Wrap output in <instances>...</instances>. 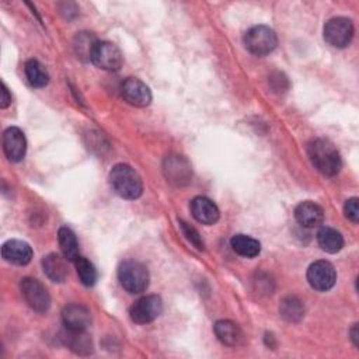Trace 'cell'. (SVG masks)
Here are the masks:
<instances>
[{
	"mask_svg": "<svg viewBox=\"0 0 359 359\" xmlns=\"http://www.w3.org/2000/svg\"><path fill=\"white\" fill-rule=\"evenodd\" d=\"M307 153L313 165L324 175H337L342 167L337 147L327 139L317 137L307 144Z\"/></svg>",
	"mask_w": 359,
	"mask_h": 359,
	"instance_id": "cell-1",
	"label": "cell"
},
{
	"mask_svg": "<svg viewBox=\"0 0 359 359\" xmlns=\"http://www.w3.org/2000/svg\"><path fill=\"white\" fill-rule=\"evenodd\" d=\"M112 191L123 199H137L143 192L140 175L128 164H116L109 171Z\"/></svg>",
	"mask_w": 359,
	"mask_h": 359,
	"instance_id": "cell-2",
	"label": "cell"
},
{
	"mask_svg": "<svg viewBox=\"0 0 359 359\" xmlns=\"http://www.w3.org/2000/svg\"><path fill=\"white\" fill-rule=\"evenodd\" d=\"M118 279L122 287L132 293H142L149 286V271L137 261H125L118 268Z\"/></svg>",
	"mask_w": 359,
	"mask_h": 359,
	"instance_id": "cell-3",
	"label": "cell"
},
{
	"mask_svg": "<svg viewBox=\"0 0 359 359\" xmlns=\"http://www.w3.org/2000/svg\"><path fill=\"white\" fill-rule=\"evenodd\" d=\"M244 45L252 55L265 56L276 48L278 38L272 28L266 25H255L244 34Z\"/></svg>",
	"mask_w": 359,
	"mask_h": 359,
	"instance_id": "cell-4",
	"label": "cell"
},
{
	"mask_svg": "<svg viewBox=\"0 0 359 359\" xmlns=\"http://www.w3.org/2000/svg\"><path fill=\"white\" fill-rule=\"evenodd\" d=\"M353 24L346 17H334L324 25V39L328 45L342 49L348 46L353 38Z\"/></svg>",
	"mask_w": 359,
	"mask_h": 359,
	"instance_id": "cell-5",
	"label": "cell"
},
{
	"mask_svg": "<svg viewBox=\"0 0 359 359\" xmlns=\"http://www.w3.org/2000/svg\"><path fill=\"white\" fill-rule=\"evenodd\" d=\"M21 294L25 303L36 313H46L50 307V296L46 287L34 278H24L20 283Z\"/></svg>",
	"mask_w": 359,
	"mask_h": 359,
	"instance_id": "cell-6",
	"label": "cell"
},
{
	"mask_svg": "<svg viewBox=\"0 0 359 359\" xmlns=\"http://www.w3.org/2000/svg\"><path fill=\"white\" fill-rule=\"evenodd\" d=\"M163 311V300L157 294H149L143 296L139 300H136L130 310L129 316L133 323L136 324H147L156 320Z\"/></svg>",
	"mask_w": 359,
	"mask_h": 359,
	"instance_id": "cell-7",
	"label": "cell"
},
{
	"mask_svg": "<svg viewBox=\"0 0 359 359\" xmlns=\"http://www.w3.org/2000/svg\"><path fill=\"white\" fill-rule=\"evenodd\" d=\"M91 62L102 70L115 72V70L121 69L123 57L116 45L107 42V41H98V43L93 52Z\"/></svg>",
	"mask_w": 359,
	"mask_h": 359,
	"instance_id": "cell-8",
	"label": "cell"
},
{
	"mask_svg": "<svg viewBox=\"0 0 359 359\" xmlns=\"http://www.w3.org/2000/svg\"><path fill=\"white\" fill-rule=\"evenodd\" d=\"M307 280L313 289L327 292L335 285L337 272L328 261H316L307 269Z\"/></svg>",
	"mask_w": 359,
	"mask_h": 359,
	"instance_id": "cell-9",
	"label": "cell"
},
{
	"mask_svg": "<svg viewBox=\"0 0 359 359\" xmlns=\"http://www.w3.org/2000/svg\"><path fill=\"white\" fill-rule=\"evenodd\" d=\"M121 94L123 100L137 108L147 107L151 102V93L150 88L135 77H128L121 86Z\"/></svg>",
	"mask_w": 359,
	"mask_h": 359,
	"instance_id": "cell-10",
	"label": "cell"
},
{
	"mask_svg": "<svg viewBox=\"0 0 359 359\" xmlns=\"http://www.w3.org/2000/svg\"><path fill=\"white\" fill-rule=\"evenodd\" d=\"M3 150L8 161L18 163L24 158L27 150V140L21 129L11 126L3 133Z\"/></svg>",
	"mask_w": 359,
	"mask_h": 359,
	"instance_id": "cell-11",
	"label": "cell"
},
{
	"mask_svg": "<svg viewBox=\"0 0 359 359\" xmlns=\"http://www.w3.org/2000/svg\"><path fill=\"white\" fill-rule=\"evenodd\" d=\"M62 321L67 330L86 331L91 324V313L87 307L72 303L62 310Z\"/></svg>",
	"mask_w": 359,
	"mask_h": 359,
	"instance_id": "cell-12",
	"label": "cell"
},
{
	"mask_svg": "<svg viewBox=\"0 0 359 359\" xmlns=\"http://www.w3.org/2000/svg\"><path fill=\"white\" fill-rule=\"evenodd\" d=\"M167 181L175 185H184L191 180L192 171L189 163L182 156H170L164 161L163 167Z\"/></svg>",
	"mask_w": 359,
	"mask_h": 359,
	"instance_id": "cell-13",
	"label": "cell"
},
{
	"mask_svg": "<svg viewBox=\"0 0 359 359\" xmlns=\"http://www.w3.org/2000/svg\"><path fill=\"white\" fill-rule=\"evenodd\" d=\"M3 258L14 265H27L32 259V248L22 240H8L1 247Z\"/></svg>",
	"mask_w": 359,
	"mask_h": 359,
	"instance_id": "cell-14",
	"label": "cell"
},
{
	"mask_svg": "<svg viewBox=\"0 0 359 359\" xmlns=\"http://www.w3.org/2000/svg\"><path fill=\"white\" fill-rule=\"evenodd\" d=\"M191 213L192 216L202 224L212 226L219 220V209L217 206L205 196H196L191 201Z\"/></svg>",
	"mask_w": 359,
	"mask_h": 359,
	"instance_id": "cell-15",
	"label": "cell"
},
{
	"mask_svg": "<svg viewBox=\"0 0 359 359\" xmlns=\"http://www.w3.org/2000/svg\"><path fill=\"white\" fill-rule=\"evenodd\" d=\"M294 217L303 227H317L324 220V212L320 205L311 201H304L296 206Z\"/></svg>",
	"mask_w": 359,
	"mask_h": 359,
	"instance_id": "cell-16",
	"label": "cell"
},
{
	"mask_svg": "<svg viewBox=\"0 0 359 359\" xmlns=\"http://www.w3.org/2000/svg\"><path fill=\"white\" fill-rule=\"evenodd\" d=\"M215 334L217 339L227 346H238L244 342V332L230 320H219L215 324Z\"/></svg>",
	"mask_w": 359,
	"mask_h": 359,
	"instance_id": "cell-17",
	"label": "cell"
},
{
	"mask_svg": "<svg viewBox=\"0 0 359 359\" xmlns=\"http://www.w3.org/2000/svg\"><path fill=\"white\" fill-rule=\"evenodd\" d=\"M42 268H43V272L46 273V276L52 282L62 283V282L66 280V278L69 275L66 258L59 255V254H55V252L48 254L46 257H43Z\"/></svg>",
	"mask_w": 359,
	"mask_h": 359,
	"instance_id": "cell-18",
	"label": "cell"
},
{
	"mask_svg": "<svg viewBox=\"0 0 359 359\" xmlns=\"http://www.w3.org/2000/svg\"><path fill=\"white\" fill-rule=\"evenodd\" d=\"M62 338L65 345L69 349H72L74 353L88 355L93 352V344L90 337L86 334V331H72L66 328V332L63 334Z\"/></svg>",
	"mask_w": 359,
	"mask_h": 359,
	"instance_id": "cell-19",
	"label": "cell"
},
{
	"mask_svg": "<svg viewBox=\"0 0 359 359\" xmlns=\"http://www.w3.org/2000/svg\"><path fill=\"white\" fill-rule=\"evenodd\" d=\"M231 248L241 257L245 258H254L261 251V244L258 240L245 236V234H236L230 240Z\"/></svg>",
	"mask_w": 359,
	"mask_h": 359,
	"instance_id": "cell-20",
	"label": "cell"
},
{
	"mask_svg": "<svg viewBox=\"0 0 359 359\" xmlns=\"http://www.w3.org/2000/svg\"><path fill=\"white\" fill-rule=\"evenodd\" d=\"M24 72L27 76V80L32 87L42 88L49 83V73L45 69V66L36 60V59H29L24 65Z\"/></svg>",
	"mask_w": 359,
	"mask_h": 359,
	"instance_id": "cell-21",
	"label": "cell"
},
{
	"mask_svg": "<svg viewBox=\"0 0 359 359\" xmlns=\"http://www.w3.org/2000/svg\"><path fill=\"white\" fill-rule=\"evenodd\" d=\"M57 240H59V245L63 257L67 261L74 262L80 257L79 241L76 238V234L69 227H60L57 231Z\"/></svg>",
	"mask_w": 359,
	"mask_h": 359,
	"instance_id": "cell-22",
	"label": "cell"
},
{
	"mask_svg": "<svg viewBox=\"0 0 359 359\" xmlns=\"http://www.w3.org/2000/svg\"><path fill=\"white\" fill-rule=\"evenodd\" d=\"M317 241H318V245L321 247V250H324L325 252H330V254H335V252L341 251V248L344 247V238H342L341 233L331 227L320 229V231L317 233Z\"/></svg>",
	"mask_w": 359,
	"mask_h": 359,
	"instance_id": "cell-23",
	"label": "cell"
},
{
	"mask_svg": "<svg viewBox=\"0 0 359 359\" xmlns=\"http://www.w3.org/2000/svg\"><path fill=\"white\" fill-rule=\"evenodd\" d=\"M280 316L289 323H297L304 316V306L296 296H286L279 306Z\"/></svg>",
	"mask_w": 359,
	"mask_h": 359,
	"instance_id": "cell-24",
	"label": "cell"
},
{
	"mask_svg": "<svg viewBox=\"0 0 359 359\" xmlns=\"http://www.w3.org/2000/svg\"><path fill=\"white\" fill-rule=\"evenodd\" d=\"M97 43H98V41L91 32L77 34L74 38V43H73L77 57H80L81 60L91 62V56H93V52H94Z\"/></svg>",
	"mask_w": 359,
	"mask_h": 359,
	"instance_id": "cell-25",
	"label": "cell"
},
{
	"mask_svg": "<svg viewBox=\"0 0 359 359\" xmlns=\"http://www.w3.org/2000/svg\"><path fill=\"white\" fill-rule=\"evenodd\" d=\"M74 265H76L79 279L83 285L93 286L97 282V269L94 268V265L87 258L79 257L74 261Z\"/></svg>",
	"mask_w": 359,
	"mask_h": 359,
	"instance_id": "cell-26",
	"label": "cell"
},
{
	"mask_svg": "<svg viewBox=\"0 0 359 359\" xmlns=\"http://www.w3.org/2000/svg\"><path fill=\"white\" fill-rule=\"evenodd\" d=\"M180 227H181L182 234L185 236V238H187L194 247H196L198 250H203V248H205V244H203V241H202V237L199 236V233H198V230H196L195 227L189 226V224H188L187 222H184V220H180Z\"/></svg>",
	"mask_w": 359,
	"mask_h": 359,
	"instance_id": "cell-27",
	"label": "cell"
},
{
	"mask_svg": "<svg viewBox=\"0 0 359 359\" xmlns=\"http://www.w3.org/2000/svg\"><path fill=\"white\" fill-rule=\"evenodd\" d=\"M344 213H345V217L349 219L352 223H358L359 222V199L358 198L348 199L344 205Z\"/></svg>",
	"mask_w": 359,
	"mask_h": 359,
	"instance_id": "cell-28",
	"label": "cell"
},
{
	"mask_svg": "<svg viewBox=\"0 0 359 359\" xmlns=\"http://www.w3.org/2000/svg\"><path fill=\"white\" fill-rule=\"evenodd\" d=\"M269 81H271V86H272V90L276 91V93H280V91H286L287 87H289V81L286 79L285 74L282 73H275L269 77Z\"/></svg>",
	"mask_w": 359,
	"mask_h": 359,
	"instance_id": "cell-29",
	"label": "cell"
},
{
	"mask_svg": "<svg viewBox=\"0 0 359 359\" xmlns=\"http://www.w3.org/2000/svg\"><path fill=\"white\" fill-rule=\"evenodd\" d=\"M11 104V94L8 93L4 83H1V97H0V107L7 108Z\"/></svg>",
	"mask_w": 359,
	"mask_h": 359,
	"instance_id": "cell-30",
	"label": "cell"
},
{
	"mask_svg": "<svg viewBox=\"0 0 359 359\" xmlns=\"http://www.w3.org/2000/svg\"><path fill=\"white\" fill-rule=\"evenodd\" d=\"M349 335H351V339L353 342L355 346H359V328H358V324H353L351 331H349Z\"/></svg>",
	"mask_w": 359,
	"mask_h": 359,
	"instance_id": "cell-31",
	"label": "cell"
}]
</instances>
